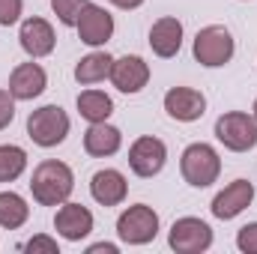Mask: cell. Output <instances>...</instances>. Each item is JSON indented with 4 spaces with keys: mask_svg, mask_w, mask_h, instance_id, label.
I'll return each mask as SVG.
<instances>
[{
    "mask_svg": "<svg viewBox=\"0 0 257 254\" xmlns=\"http://www.w3.org/2000/svg\"><path fill=\"white\" fill-rule=\"evenodd\" d=\"M72 189H75V174L66 162L45 159L30 174V191L39 206H60L69 200Z\"/></svg>",
    "mask_w": 257,
    "mask_h": 254,
    "instance_id": "1",
    "label": "cell"
},
{
    "mask_svg": "<svg viewBox=\"0 0 257 254\" xmlns=\"http://www.w3.org/2000/svg\"><path fill=\"white\" fill-rule=\"evenodd\" d=\"M180 174L192 189H209L221 174V159H218L215 147H209L203 141L189 144L180 156Z\"/></svg>",
    "mask_w": 257,
    "mask_h": 254,
    "instance_id": "2",
    "label": "cell"
},
{
    "mask_svg": "<svg viewBox=\"0 0 257 254\" xmlns=\"http://www.w3.org/2000/svg\"><path fill=\"white\" fill-rule=\"evenodd\" d=\"M233 51H236V42H233V33L224 24H209V27L197 30L192 45L194 60L200 66H206V69H218V66L230 63Z\"/></svg>",
    "mask_w": 257,
    "mask_h": 254,
    "instance_id": "3",
    "label": "cell"
},
{
    "mask_svg": "<svg viewBox=\"0 0 257 254\" xmlns=\"http://www.w3.org/2000/svg\"><path fill=\"white\" fill-rule=\"evenodd\" d=\"M69 129H72L69 114L60 105H42V108L30 111V117H27V138L36 147H45V150L63 144Z\"/></svg>",
    "mask_w": 257,
    "mask_h": 254,
    "instance_id": "4",
    "label": "cell"
},
{
    "mask_svg": "<svg viewBox=\"0 0 257 254\" xmlns=\"http://www.w3.org/2000/svg\"><path fill=\"white\" fill-rule=\"evenodd\" d=\"M215 138L230 153H248L257 147V120L245 111H227L215 120Z\"/></svg>",
    "mask_w": 257,
    "mask_h": 254,
    "instance_id": "5",
    "label": "cell"
},
{
    "mask_svg": "<svg viewBox=\"0 0 257 254\" xmlns=\"http://www.w3.org/2000/svg\"><path fill=\"white\" fill-rule=\"evenodd\" d=\"M117 236L126 245H147L159 236V212L147 203H135L120 212L117 218Z\"/></svg>",
    "mask_w": 257,
    "mask_h": 254,
    "instance_id": "6",
    "label": "cell"
},
{
    "mask_svg": "<svg viewBox=\"0 0 257 254\" xmlns=\"http://www.w3.org/2000/svg\"><path fill=\"white\" fill-rule=\"evenodd\" d=\"M168 245L177 254H200L212 248V227L194 215L177 218L168 230Z\"/></svg>",
    "mask_w": 257,
    "mask_h": 254,
    "instance_id": "7",
    "label": "cell"
},
{
    "mask_svg": "<svg viewBox=\"0 0 257 254\" xmlns=\"http://www.w3.org/2000/svg\"><path fill=\"white\" fill-rule=\"evenodd\" d=\"M165 162H168V147H165V141H159L153 135H141L128 147V168H132L135 177L150 180V177L162 174Z\"/></svg>",
    "mask_w": 257,
    "mask_h": 254,
    "instance_id": "8",
    "label": "cell"
},
{
    "mask_svg": "<svg viewBox=\"0 0 257 254\" xmlns=\"http://www.w3.org/2000/svg\"><path fill=\"white\" fill-rule=\"evenodd\" d=\"M78 36L84 45L90 48H102L111 36H114V15L105 9V6H96V3H87L78 15V24H75Z\"/></svg>",
    "mask_w": 257,
    "mask_h": 254,
    "instance_id": "9",
    "label": "cell"
},
{
    "mask_svg": "<svg viewBox=\"0 0 257 254\" xmlns=\"http://www.w3.org/2000/svg\"><path fill=\"white\" fill-rule=\"evenodd\" d=\"M165 111L177 123H194L206 114V96L194 87H171L165 93Z\"/></svg>",
    "mask_w": 257,
    "mask_h": 254,
    "instance_id": "10",
    "label": "cell"
},
{
    "mask_svg": "<svg viewBox=\"0 0 257 254\" xmlns=\"http://www.w3.org/2000/svg\"><path fill=\"white\" fill-rule=\"evenodd\" d=\"M18 42H21V48H24L33 60H39V57H48V54L54 51L57 36H54V27H51L45 18L33 15V18H24V21H21V27H18Z\"/></svg>",
    "mask_w": 257,
    "mask_h": 254,
    "instance_id": "11",
    "label": "cell"
},
{
    "mask_svg": "<svg viewBox=\"0 0 257 254\" xmlns=\"http://www.w3.org/2000/svg\"><path fill=\"white\" fill-rule=\"evenodd\" d=\"M251 200H254V186H251L248 180H233L230 186H224V189L212 197V206H209V209H212L215 218L230 221V218H236L242 209H248Z\"/></svg>",
    "mask_w": 257,
    "mask_h": 254,
    "instance_id": "12",
    "label": "cell"
},
{
    "mask_svg": "<svg viewBox=\"0 0 257 254\" xmlns=\"http://www.w3.org/2000/svg\"><path fill=\"white\" fill-rule=\"evenodd\" d=\"M54 230L69 239V242H81L84 236L93 233V212L84 203H60L57 215H54Z\"/></svg>",
    "mask_w": 257,
    "mask_h": 254,
    "instance_id": "13",
    "label": "cell"
},
{
    "mask_svg": "<svg viewBox=\"0 0 257 254\" xmlns=\"http://www.w3.org/2000/svg\"><path fill=\"white\" fill-rule=\"evenodd\" d=\"M150 81V63L138 54H126V57H117L111 66V84L120 90V93H141Z\"/></svg>",
    "mask_w": 257,
    "mask_h": 254,
    "instance_id": "14",
    "label": "cell"
},
{
    "mask_svg": "<svg viewBox=\"0 0 257 254\" xmlns=\"http://www.w3.org/2000/svg\"><path fill=\"white\" fill-rule=\"evenodd\" d=\"M48 87V75L39 63H18L9 75V93L15 96V102H33L36 96H42Z\"/></svg>",
    "mask_w": 257,
    "mask_h": 254,
    "instance_id": "15",
    "label": "cell"
},
{
    "mask_svg": "<svg viewBox=\"0 0 257 254\" xmlns=\"http://www.w3.org/2000/svg\"><path fill=\"white\" fill-rule=\"evenodd\" d=\"M150 48H153V54L162 57V60L177 57L180 48H183V21L174 18V15L159 18V21L150 27Z\"/></svg>",
    "mask_w": 257,
    "mask_h": 254,
    "instance_id": "16",
    "label": "cell"
},
{
    "mask_svg": "<svg viewBox=\"0 0 257 254\" xmlns=\"http://www.w3.org/2000/svg\"><path fill=\"white\" fill-rule=\"evenodd\" d=\"M90 194L99 206H120L128 194V183L126 177L114 168H105V171H96L93 180H90Z\"/></svg>",
    "mask_w": 257,
    "mask_h": 254,
    "instance_id": "17",
    "label": "cell"
},
{
    "mask_svg": "<svg viewBox=\"0 0 257 254\" xmlns=\"http://www.w3.org/2000/svg\"><path fill=\"white\" fill-rule=\"evenodd\" d=\"M123 147V132L117 126H111L108 120L105 123H90V129L84 132V150L96 159H108L114 153H120Z\"/></svg>",
    "mask_w": 257,
    "mask_h": 254,
    "instance_id": "18",
    "label": "cell"
},
{
    "mask_svg": "<svg viewBox=\"0 0 257 254\" xmlns=\"http://www.w3.org/2000/svg\"><path fill=\"white\" fill-rule=\"evenodd\" d=\"M111 66H114V57L108 51H90L87 57H81L78 66H75V81L90 87V84H99L105 78H111Z\"/></svg>",
    "mask_w": 257,
    "mask_h": 254,
    "instance_id": "19",
    "label": "cell"
},
{
    "mask_svg": "<svg viewBox=\"0 0 257 254\" xmlns=\"http://www.w3.org/2000/svg\"><path fill=\"white\" fill-rule=\"evenodd\" d=\"M75 105H78V114L87 123H105L114 114V102L105 90H84Z\"/></svg>",
    "mask_w": 257,
    "mask_h": 254,
    "instance_id": "20",
    "label": "cell"
},
{
    "mask_svg": "<svg viewBox=\"0 0 257 254\" xmlns=\"http://www.w3.org/2000/svg\"><path fill=\"white\" fill-rule=\"evenodd\" d=\"M27 218H30L27 200L21 194H15V191H0V227L18 230V227H24Z\"/></svg>",
    "mask_w": 257,
    "mask_h": 254,
    "instance_id": "21",
    "label": "cell"
},
{
    "mask_svg": "<svg viewBox=\"0 0 257 254\" xmlns=\"http://www.w3.org/2000/svg\"><path fill=\"white\" fill-rule=\"evenodd\" d=\"M27 171V153L15 144H0V183H15Z\"/></svg>",
    "mask_w": 257,
    "mask_h": 254,
    "instance_id": "22",
    "label": "cell"
},
{
    "mask_svg": "<svg viewBox=\"0 0 257 254\" xmlns=\"http://www.w3.org/2000/svg\"><path fill=\"white\" fill-rule=\"evenodd\" d=\"M87 3H90V0H51V9H54V15L60 18V24L75 27V24H78L81 9H84Z\"/></svg>",
    "mask_w": 257,
    "mask_h": 254,
    "instance_id": "23",
    "label": "cell"
},
{
    "mask_svg": "<svg viewBox=\"0 0 257 254\" xmlns=\"http://www.w3.org/2000/svg\"><path fill=\"white\" fill-rule=\"evenodd\" d=\"M236 248L242 254H257V221H248L236 233Z\"/></svg>",
    "mask_w": 257,
    "mask_h": 254,
    "instance_id": "24",
    "label": "cell"
},
{
    "mask_svg": "<svg viewBox=\"0 0 257 254\" xmlns=\"http://www.w3.org/2000/svg\"><path fill=\"white\" fill-rule=\"evenodd\" d=\"M24 0H0V27H12L21 21Z\"/></svg>",
    "mask_w": 257,
    "mask_h": 254,
    "instance_id": "25",
    "label": "cell"
},
{
    "mask_svg": "<svg viewBox=\"0 0 257 254\" xmlns=\"http://www.w3.org/2000/svg\"><path fill=\"white\" fill-rule=\"evenodd\" d=\"M24 251L27 254H60V245H57V239L39 233V236H33V239L24 245Z\"/></svg>",
    "mask_w": 257,
    "mask_h": 254,
    "instance_id": "26",
    "label": "cell"
},
{
    "mask_svg": "<svg viewBox=\"0 0 257 254\" xmlns=\"http://www.w3.org/2000/svg\"><path fill=\"white\" fill-rule=\"evenodd\" d=\"M15 120V96L9 90H0V132Z\"/></svg>",
    "mask_w": 257,
    "mask_h": 254,
    "instance_id": "27",
    "label": "cell"
},
{
    "mask_svg": "<svg viewBox=\"0 0 257 254\" xmlns=\"http://www.w3.org/2000/svg\"><path fill=\"white\" fill-rule=\"evenodd\" d=\"M117 254L120 251V248H117V245H114V242H96V245H90V248H87V254Z\"/></svg>",
    "mask_w": 257,
    "mask_h": 254,
    "instance_id": "28",
    "label": "cell"
},
{
    "mask_svg": "<svg viewBox=\"0 0 257 254\" xmlns=\"http://www.w3.org/2000/svg\"><path fill=\"white\" fill-rule=\"evenodd\" d=\"M117 9H138V6H144V0H111Z\"/></svg>",
    "mask_w": 257,
    "mask_h": 254,
    "instance_id": "29",
    "label": "cell"
},
{
    "mask_svg": "<svg viewBox=\"0 0 257 254\" xmlns=\"http://www.w3.org/2000/svg\"><path fill=\"white\" fill-rule=\"evenodd\" d=\"M251 117L257 120V99H254V108H251Z\"/></svg>",
    "mask_w": 257,
    "mask_h": 254,
    "instance_id": "30",
    "label": "cell"
}]
</instances>
